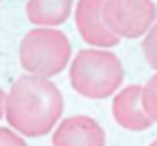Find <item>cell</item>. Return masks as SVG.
<instances>
[{"instance_id":"13","label":"cell","mask_w":157,"mask_h":146,"mask_svg":"<svg viewBox=\"0 0 157 146\" xmlns=\"http://www.w3.org/2000/svg\"><path fill=\"white\" fill-rule=\"evenodd\" d=\"M148 146H157V140H155V142H153V144H148Z\"/></svg>"},{"instance_id":"10","label":"cell","mask_w":157,"mask_h":146,"mask_svg":"<svg viewBox=\"0 0 157 146\" xmlns=\"http://www.w3.org/2000/svg\"><path fill=\"white\" fill-rule=\"evenodd\" d=\"M142 52L146 56V62L157 71V22L148 28L146 37L142 39Z\"/></svg>"},{"instance_id":"3","label":"cell","mask_w":157,"mask_h":146,"mask_svg":"<svg viewBox=\"0 0 157 146\" xmlns=\"http://www.w3.org/2000/svg\"><path fill=\"white\" fill-rule=\"evenodd\" d=\"M71 56V43L63 30L56 28H35L26 32L20 43V62L22 67L41 77L58 75Z\"/></svg>"},{"instance_id":"4","label":"cell","mask_w":157,"mask_h":146,"mask_svg":"<svg viewBox=\"0 0 157 146\" xmlns=\"http://www.w3.org/2000/svg\"><path fill=\"white\" fill-rule=\"evenodd\" d=\"M103 22L118 39H138L157 22V7L151 0H105Z\"/></svg>"},{"instance_id":"5","label":"cell","mask_w":157,"mask_h":146,"mask_svg":"<svg viewBox=\"0 0 157 146\" xmlns=\"http://www.w3.org/2000/svg\"><path fill=\"white\" fill-rule=\"evenodd\" d=\"M103 2L105 0H80L75 5V24L82 39L95 47H114L118 37L110 32L103 22Z\"/></svg>"},{"instance_id":"8","label":"cell","mask_w":157,"mask_h":146,"mask_svg":"<svg viewBox=\"0 0 157 146\" xmlns=\"http://www.w3.org/2000/svg\"><path fill=\"white\" fill-rule=\"evenodd\" d=\"M73 0H26V15L41 28H54L67 22Z\"/></svg>"},{"instance_id":"12","label":"cell","mask_w":157,"mask_h":146,"mask_svg":"<svg viewBox=\"0 0 157 146\" xmlns=\"http://www.w3.org/2000/svg\"><path fill=\"white\" fill-rule=\"evenodd\" d=\"M5 99H7V95H5L2 88H0V118H2V114H5Z\"/></svg>"},{"instance_id":"11","label":"cell","mask_w":157,"mask_h":146,"mask_svg":"<svg viewBox=\"0 0 157 146\" xmlns=\"http://www.w3.org/2000/svg\"><path fill=\"white\" fill-rule=\"evenodd\" d=\"M0 146H28L13 129L0 127Z\"/></svg>"},{"instance_id":"7","label":"cell","mask_w":157,"mask_h":146,"mask_svg":"<svg viewBox=\"0 0 157 146\" xmlns=\"http://www.w3.org/2000/svg\"><path fill=\"white\" fill-rule=\"evenodd\" d=\"M112 116L114 120L129 131H146L153 120L142 107V86L131 84L114 95L112 101Z\"/></svg>"},{"instance_id":"2","label":"cell","mask_w":157,"mask_h":146,"mask_svg":"<svg viewBox=\"0 0 157 146\" xmlns=\"http://www.w3.org/2000/svg\"><path fill=\"white\" fill-rule=\"evenodd\" d=\"M125 71L116 54L105 50H82L71 62L69 80L75 92L88 99L112 97L123 84Z\"/></svg>"},{"instance_id":"1","label":"cell","mask_w":157,"mask_h":146,"mask_svg":"<svg viewBox=\"0 0 157 146\" xmlns=\"http://www.w3.org/2000/svg\"><path fill=\"white\" fill-rule=\"evenodd\" d=\"M63 114V95L50 77L22 75L13 82L5 99V116L9 125L30 137L52 131Z\"/></svg>"},{"instance_id":"6","label":"cell","mask_w":157,"mask_h":146,"mask_svg":"<svg viewBox=\"0 0 157 146\" xmlns=\"http://www.w3.org/2000/svg\"><path fill=\"white\" fill-rule=\"evenodd\" d=\"M52 144L54 146H105V131L90 116H69L56 127Z\"/></svg>"},{"instance_id":"9","label":"cell","mask_w":157,"mask_h":146,"mask_svg":"<svg viewBox=\"0 0 157 146\" xmlns=\"http://www.w3.org/2000/svg\"><path fill=\"white\" fill-rule=\"evenodd\" d=\"M142 107L153 122H157V73L142 86Z\"/></svg>"}]
</instances>
